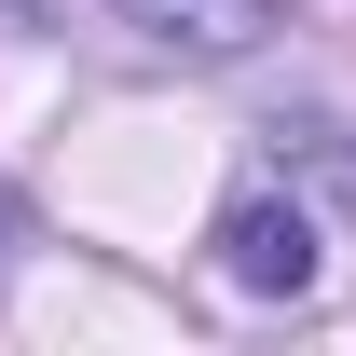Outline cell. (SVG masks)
Returning <instances> with one entry per match:
<instances>
[{"mask_svg": "<svg viewBox=\"0 0 356 356\" xmlns=\"http://www.w3.org/2000/svg\"><path fill=\"white\" fill-rule=\"evenodd\" d=\"M206 247H220V274L247 288V302H302V288H315V220L274 192V178H247V192H233Z\"/></svg>", "mask_w": 356, "mask_h": 356, "instance_id": "6da1fadb", "label": "cell"}, {"mask_svg": "<svg viewBox=\"0 0 356 356\" xmlns=\"http://www.w3.org/2000/svg\"><path fill=\"white\" fill-rule=\"evenodd\" d=\"M137 42H165V55H261L274 28H288V0H110Z\"/></svg>", "mask_w": 356, "mask_h": 356, "instance_id": "7a4b0ae2", "label": "cell"}, {"mask_svg": "<svg viewBox=\"0 0 356 356\" xmlns=\"http://www.w3.org/2000/svg\"><path fill=\"white\" fill-rule=\"evenodd\" d=\"M0 261H14V192H0Z\"/></svg>", "mask_w": 356, "mask_h": 356, "instance_id": "3957f363", "label": "cell"}]
</instances>
